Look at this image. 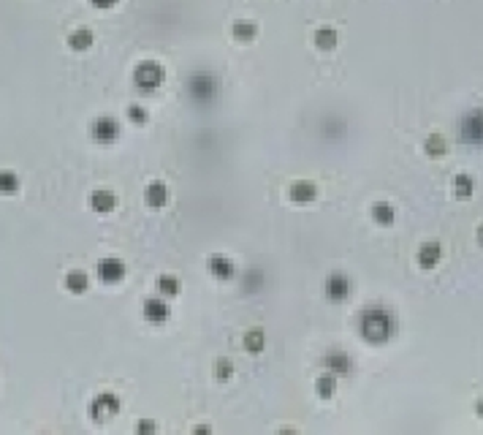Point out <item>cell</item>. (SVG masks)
Listing matches in <instances>:
<instances>
[{"label":"cell","mask_w":483,"mask_h":435,"mask_svg":"<svg viewBox=\"0 0 483 435\" xmlns=\"http://www.w3.org/2000/svg\"><path fill=\"white\" fill-rule=\"evenodd\" d=\"M356 329H358V335H361L364 343H369V346H386L397 335V318H394V313L388 307H380V305L364 307L358 313Z\"/></svg>","instance_id":"obj_1"},{"label":"cell","mask_w":483,"mask_h":435,"mask_svg":"<svg viewBox=\"0 0 483 435\" xmlns=\"http://www.w3.org/2000/svg\"><path fill=\"white\" fill-rule=\"evenodd\" d=\"M185 93H188V98L193 104L209 106L220 95V79L209 71H193L188 76V82H185Z\"/></svg>","instance_id":"obj_2"},{"label":"cell","mask_w":483,"mask_h":435,"mask_svg":"<svg viewBox=\"0 0 483 435\" xmlns=\"http://www.w3.org/2000/svg\"><path fill=\"white\" fill-rule=\"evenodd\" d=\"M134 82L141 93H155L166 82V69L158 60H141L134 69Z\"/></svg>","instance_id":"obj_3"},{"label":"cell","mask_w":483,"mask_h":435,"mask_svg":"<svg viewBox=\"0 0 483 435\" xmlns=\"http://www.w3.org/2000/svg\"><path fill=\"white\" fill-rule=\"evenodd\" d=\"M459 139L465 145H483V109H470L459 123Z\"/></svg>","instance_id":"obj_4"},{"label":"cell","mask_w":483,"mask_h":435,"mask_svg":"<svg viewBox=\"0 0 483 435\" xmlns=\"http://www.w3.org/2000/svg\"><path fill=\"white\" fill-rule=\"evenodd\" d=\"M323 294H326L329 302H347L350 294H353V283H350L345 272H332L323 283Z\"/></svg>","instance_id":"obj_5"},{"label":"cell","mask_w":483,"mask_h":435,"mask_svg":"<svg viewBox=\"0 0 483 435\" xmlns=\"http://www.w3.org/2000/svg\"><path fill=\"white\" fill-rule=\"evenodd\" d=\"M207 272L214 281L228 283V281H234V275H236V261H234L231 256H225V253H212L207 259Z\"/></svg>","instance_id":"obj_6"},{"label":"cell","mask_w":483,"mask_h":435,"mask_svg":"<svg viewBox=\"0 0 483 435\" xmlns=\"http://www.w3.org/2000/svg\"><path fill=\"white\" fill-rule=\"evenodd\" d=\"M114 414H120V400H117V395H112V392H101V395L90 403V416H92L95 422H106V419H112Z\"/></svg>","instance_id":"obj_7"},{"label":"cell","mask_w":483,"mask_h":435,"mask_svg":"<svg viewBox=\"0 0 483 435\" xmlns=\"http://www.w3.org/2000/svg\"><path fill=\"white\" fill-rule=\"evenodd\" d=\"M321 367H323L326 373H334V375L340 378V375H350V373H353V360H350V354L343 351V349H332V351H326V354L321 357Z\"/></svg>","instance_id":"obj_8"},{"label":"cell","mask_w":483,"mask_h":435,"mask_svg":"<svg viewBox=\"0 0 483 435\" xmlns=\"http://www.w3.org/2000/svg\"><path fill=\"white\" fill-rule=\"evenodd\" d=\"M92 139L98 142V145H114L117 139H120V123L112 117V115H103V117H98L95 123H92Z\"/></svg>","instance_id":"obj_9"},{"label":"cell","mask_w":483,"mask_h":435,"mask_svg":"<svg viewBox=\"0 0 483 435\" xmlns=\"http://www.w3.org/2000/svg\"><path fill=\"white\" fill-rule=\"evenodd\" d=\"M141 313H144V321H149V324H163V321H169L171 307H169L166 296L158 294V296H147V299H144Z\"/></svg>","instance_id":"obj_10"},{"label":"cell","mask_w":483,"mask_h":435,"mask_svg":"<svg viewBox=\"0 0 483 435\" xmlns=\"http://www.w3.org/2000/svg\"><path fill=\"white\" fill-rule=\"evenodd\" d=\"M418 267L421 270H434L440 261H443V245L437 242V239H429V242H423L421 248H418Z\"/></svg>","instance_id":"obj_11"},{"label":"cell","mask_w":483,"mask_h":435,"mask_svg":"<svg viewBox=\"0 0 483 435\" xmlns=\"http://www.w3.org/2000/svg\"><path fill=\"white\" fill-rule=\"evenodd\" d=\"M95 275L103 283H120L125 278V264L120 259H101L98 267H95Z\"/></svg>","instance_id":"obj_12"},{"label":"cell","mask_w":483,"mask_h":435,"mask_svg":"<svg viewBox=\"0 0 483 435\" xmlns=\"http://www.w3.org/2000/svg\"><path fill=\"white\" fill-rule=\"evenodd\" d=\"M288 199H290L293 204H312V202L318 199V188H315L312 183H307V180H296V183H290V188H288Z\"/></svg>","instance_id":"obj_13"},{"label":"cell","mask_w":483,"mask_h":435,"mask_svg":"<svg viewBox=\"0 0 483 435\" xmlns=\"http://www.w3.org/2000/svg\"><path fill=\"white\" fill-rule=\"evenodd\" d=\"M144 202H147V207H152V210L166 207V204H169V188H166V183L152 180V183L144 188Z\"/></svg>","instance_id":"obj_14"},{"label":"cell","mask_w":483,"mask_h":435,"mask_svg":"<svg viewBox=\"0 0 483 435\" xmlns=\"http://www.w3.org/2000/svg\"><path fill=\"white\" fill-rule=\"evenodd\" d=\"M90 207L95 210V213H112L114 207H117V193L114 191H109V188H98V191H92V196H90Z\"/></svg>","instance_id":"obj_15"},{"label":"cell","mask_w":483,"mask_h":435,"mask_svg":"<svg viewBox=\"0 0 483 435\" xmlns=\"http://www.w3.org/2000/svg\"><path fill=\"white\" fill-rule=\"evenodd\" d=\"M256 36H258V25L253 19H236L231 25V38L239 41V44H250Z\"/></svg>","instance_id":"obj_16"},{"label":"cell","mask_w":483,"mask_h":435,"mask_svg":"<svg viewBox=\"0 0 483 435\" xmlns=\"http://www.w3.org/2000/svg\"><path fill=\"white\" fill-rule=\"evenodd\" d=\"M337 41H340V36H337V30L329 27V25H323V27H318V30L312 33V44H315L321 52H334V49H337Z\"/></svg>","instance_id":"obj_17"},{"label":"cell","mask_w":483,"mask_h":435,"mask_svg":"<svg viewBox=\"0 0 483 435\" xmlns=\"http://www.w3.org/2000/svg\"><path fill=\"white\" fill-rule=\"evenodd\" d=\"M92 44H95V36H92L90 27H76L69 36V47L73 52H87Z\"/></svg>","instance_id":"obj_18"},{"label":"cell","mask_w":483,"mask_h":435,"mask_svg":"<svg viewBox=\"0 0 483 435\" xmlns=\"http://www.w3.org/2000/svg\"><path fill=\"white\" fill-rule=\"evenodd\" d=\"M315 395L321 400H332L337 395V375L334 373H323L315 378Z\"/></svg>","instance_id":"obj_19"},{"label":"cell","mask_w":483,"mask_h":435,"mask_svg":"<svg viewBox=\"0 0 483 435\" xmlns=\"http://www.w3.org/2000/svg\"><path fill=\"white\" fill-rule=\"evenodd\" d=\"M372 220H375L377 226H394L397 210H394L388 202H375V204H372Z\"/></svg>","instance_id":"obj_20"},{"label":"cell","mask_w":483,"mask_h":435,"mask_svg":"<svg viewBox=\"0 0 483 435\" xmlns=\"http://www.w3.org/2000/svg\"><path fill=\"white\" fill-rule=\"evenodd\" d=\"M63 286H66V291H71V294H84V291L90 289V278H87L82 270H71L69 275L63 278Z\"/></svg>","instance_id":"obj_21"},{"label":"cell","mask_w":483,"mask_h":435,"mask_svg":"<svg viewBox=\"0 0 483 435\" xmlns=\"http://www.w3.org/2000/svg\"><path fill=\"white\" fill-rule=\"evenodd\" d=\"M245 351H250V354H261L264 349H267V332L261 329V327H256V329H250L247 335H245Z\"/></svg>","instance_id":"obj_22"},{"label":"cell","mask_w":483,"mask_h":435,"mask_svg":"<svg viewBox=\"0 0 483 435\" xmlns=\"http://www.w3.org/2000/svg\"><path fill=\"white\" fill-rule=\"evenodd\" d=\"M473 191H475L473 177L470 174H456V180H454V196L459 202H467V199H473Z\"/></svg>","instance_id":"obj_23"},{"label":"cell","mask_w":483,"mask_h":435,"mask_svg":"<svg viewBox=\"0 0 483 435\" xmlns=\"http://www.w3.org/2000/svg\"><path fill=\"white\" fill-rule=\"evenodd\" d=\"M179 278L177 275H160L158 281H155V291L160 294V296H166V299H171V296H177L179 294Z\"/></svg>","instance_id":"obj_24"},{"label":"cell","mask_w":483,"mask_h":435,"mask_svg":"<svg viewBox=\"0 0 483 435\" xmlns=\"http://www.w3.org/2000/svg\"><path fill=\"white\" fill-rule=\"evenodd\" d=\"M423 150H426V155L429 158H440V155H445V139H443V134H429L426 139H423Z\"/></svg>","instance_id":"obj_25"},{"label":"cell","mask_w":483,"mask_h":435,"mask_svg":"<svg viewBox=\"0 0 483 435\" xmlns=\"http://www.w3.org/2000/svg\"><path fill=\"white\" fill-rule=\"evenodd\" d=\"M19 191V177L11 169H0V193H16Z\"/></svg>","instance_id":"obj_26"},{"label":"cell","mask_w":483,"mask_h":435,"mask_svg":"<svg viewBox=\"0 0 483 435\" xmlns=\"http://www.w3.org/2000/svg\"><path fill=\"white\" fill-rule=\"evenodd\" d=\"M212 370H214V378H217L220 384H223V381H231V378H234V362H231V360H225V357L214 360Z\"/></svg>","instance_id":"obj_27"},{"label":"cell","mask_w":483,"mask_h":435,"mask_svg":"<svg viewBox=\"0 0 483 435\" xmlns=\"http://www.w3.org/2000/svg\"><path fill=\"white\" fill-rule=\"evenodd\" d=\"M264 289V272L258 270V267H253V270H247V275H245V291L247 294H256V291Z\"/></svg>","instance_id":"obj_28"},{"label":"cell","mask_w":483,"mask_h":435,"mask_svg":"<svg viewBox=\"0 0 483 435\" xmlns=\"http://www.w3.org/2000/svg\"><path fill=\"white\" fill-rule=\"evenodd\" d=\"M128 120H131L134 126H144V123L149 120V112H147L141 104H131V106H128Z\"/></svg>","instance_id":"obj_29"},{"label":"cell","mask_w":483,"mask_h":435,"mask_svg":"<svg viewBox=\"0 0 483 435\" xmlns=\"http://www.w3.org/2000/svg\"><path fill=\"white\" fill-rule=\"evenodd\" d=\"M136 433H155V422H136Z\"/></svg>","instance_id":"obj_30"},{"label":"cell","mask_w":483,"mask_h":435,"mask_svg":"<svg viewBox=\"0 0 483 435\" xmlns=\"http://www.w3.org/2000/svg\"><path fill=\"white\" fill-rule=\"evenodd\" d=\"M95 8H114L117 5V0H90Z\"/></svg>","instance_id":"obj_31"},{"label":"cell","mask_w":483,"mask_h":435,"mask_svg":"<svg viewBox=\"0 0 483 435\" xmlns=\"http://www.w3.org/2000/svg\"><path fill=\"white\" fill-rule=\"evenodd\" d=\"M193 433H196V435H201V433L207 435V433H212V427H209V425H196V427H193Z\"/></svg>","instance_id":"obj_32"},{"label":"cell","mask_w":483,"mask_h":435,"mask_svg":"<svg viewBox=\"0 0 483 435\" xmlns=\"http://www.w3.org/2000/svg\"><path fill=\"white\" fill-rule=\"evenodd\" d=\"M475 239H478V245H483V223H478V228H475Z\"/></svg>","instance_id":"obj_33"},{"label":"cell","mask_w":483,"mask_h":435,"mask_svg":"<svg viewBox=\"0 0 483 435\" xmlns=\"http://www.w3.org/2000/svg\"><path fill=\"white\" fill-rule=\"evenodd\" d=\"M475 414H478V416L483 419V400H478V403H475Z\"/></svg>","instance_id":"obj_34"}]
</instances>
